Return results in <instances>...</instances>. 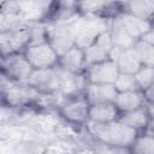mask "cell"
<instances>
[{
  "label": "cell",
  "instance_id": "36",
  "mask_svg": "<svg viewBox=\"0 0 154 154\" xmlns=\"http://www.w3.org/2000/svg\"><path fill=\"white\" fill-rule=\"evenodd\" d=\"M113 1H117V2H122V4H123L125 0H113Z\"/></svg>",
  "mask_w": 154,
  "mask_h": 154
},
{
  "label": "cell",
  "instance_id": "20",
  "mask_svg": "<svg viewBox=\"0 0 154 154\" xmlns=\"http://www.w3.org/2000/svg\"><path fill=\"white\" fill-rule=\"evenodd\" d=\"M70 99L60 90L40 93L34 106L37 109H60Z\"/></svg>",
  "mask_w": 154,
  "mask_h": 154
},
{
  "label": "cell",
  "instance_id": "33",
  "mask_svg": "<svg viewBox=\"0 0 154 154\" xmlns=\"http://www.w3.org/2000/svg\"><path fill=\"white\" fill-rule=\"evenodd\" d=\"M141 38H142V40H144V41H147L148 43H150V45H153V46H154V26H153L148 32H146Z\"/></svg>",
  "mask_w": 154,
  "mask_h": 154
},
{
  "label": "cell",
  "instance_id": "5",
  "mask_svg": "<svg viewBox=\"0 0 154 154\" xmlns=\"http://www.w3.org/2000/svg\"><path fill=\"white\" fill-rule=\"evenodd\" d=\"M34 67L24 52L11 53L1 57V73L17 82H26Z\"/></svg>",
  "mask_w": 154,
  "mask_h": 154
},
{
  "label": "cell",
  "instance_id": "10",
  "mask_svg": "<svg viewBox=\"0 0 154 154\" xmlns=\"http://www.w3.org/2000/svg\"><path fill=\"white\" fill-rule=\"evenodd\" d=\"M29 43H30V36H29L28 25L16 30L0 31L1 57L11 53L24 52V49L28 47Z\"/></svg>",
  "mask_w": 154,
  "mask_h": 154
},
{
  "label": "cell",
  "instance_id": "8",
  "mask_svg": "<svg viewBox=\"0 0 154 154\" xmlns=\"http://www.w3.org/2000/svg\"><path fill=\"white\" fill-rule=\"evenodd\" d=\"M59 79V89L69 97H76L83 95L84 88L88 83L84 72H71L63 69L59 65L54 66Z\"/></svg>",
  "mask_w": 154,
  "mask_h": 154
},
{
  "label": "cell",
  "instance_id": "30",
  "mask_svg": "<svg viewBox=\"0 0 154 154\" xmlns=\"http://www.w3.org/2000/svg\"><path fill=\"white\" fill-rule=\"evenodd\" d=\"M79 152V146L76 141L57 138L46 146V153H73Z\"/></svg>",
  "mask_w": 154,
  "mask_h": 154
},
{
  "label": "cell",
  "instance_id": "28",
  "mask_svg": "<svg viewBox=\"0 0 154 154\" xmlns=\"http://www.w3.org/2000/svg\"><path fill=\"white\" fill-rule=\"evenodd\" d=\"M28 30L30 36V43H41L48 41V26L47 22H29Z\"/></svg>",
  "mask_w": 154,
  "mask_h": 154
},
{
  "label": "cell",
  "instance_id": "29",
  "mask_svg": "<svg viewBox=\"0 0 154 154\" xmlns=\"http://www.w3.org/2000/svg\"><path fill=\"white\" fill-rule=\"evenodd\" d=\"M26 25H28V22L24 20L17 13H7V12L0 13V31L16 30V29L24 28Z\"/></svg>",
  "mask_w": 154,
  "mask_h": 154
},
{
  "label": "cell",
  "instance_id": "27",
  "mask_svg": "<svg viewBox=\"0 0 154 154\" xmlns=\"http://www.w3.org/2000/svg\"><path fill=\"white\" fill-rule=\"evenodd\" d=\"M6 153H14V154H38V153H46V146L35 141H20L13 146H11Z\"/></svg>",
  "mask_w": 154,
  "mask_h": 154
},
{
  "label": "cell",
  "instance_id": "23",
  "mask_svg": "<svg viewBox=\"0 0 154 154\" xmlns=\"http://www.w3.org/2000/svg\"><path fill=\"white\" fill-rule=\"evenodd\" d=\"M116 63L119 69V72H123V73H134L135 75L138 71V69L142 66V64L140 63L132 47L125 48Z\"/></svg>",
  "mask_w": 154,
  "mask_h": 154
},
{
  "label": "cell",
  "instance_id": "16",
  "mask_svg": "<svg viewBox=\"0 0 154 154\" xmlns=\"http://www.w3.org/2000/svg\"><path fill=\"white\" fill-rule=\"evenodd\" d=\"M59 66L71 72H84L85 69V58L84 49L78 46H72L64 54L59 57Z\"/></svg>",
  "mask_w": 154,
  "mask_h": 154
},
{
  "label": "cell",
  "instance_id": "6",
  "mask_svg": "<svg viewBox=\"0 0 154 154\" xmlns=\"http://www.w3.org/2000/svg\"><path fill=\"white\" fill-rule=\"evenodd\" d=\"M24 54L34 69L54 67L59 63V54L48 41L28 45L24 49Z\"/></svg>",
  "mask_w": 154,
  "mask_h": 154
},
{
  "label": "cell",
  "instance_id": "2",
  "mask_svg": "<svg viewBox=\"0 0 154 154\" xmlns=\"http://www.w3.org/2000/svg\"><path fill=\"white\" fill-rule=\"evenodd\" d=\"M70 22L75 31L76 46L83 49L90 46L102 31L109 28V18L101 14L78 13Z\"/></svg>",
  "mask_w": 154,
  "mask_h": 154
},
{
  "label": "cell",
  "instance_id": "12",
  "mask_svg": "<svg viewBox=\"0 0 154 154\" xmlns=\"http://www.w3.org/2000/svg\"><path fill=\"white\" fill-rule=\"evenodd\" d=\"M112 47H113V41L109 30L102 31L90 46L84 48L85 66L108 59V54Z\"/></svg>",
  "mask_w": 154,
  "mask_h": 154
},
{
  "label": "cell",
  "instance_id": "35",
  "mask_svg": "<svg viewBox=\"0 0 154 154\" xmlns=\"http://www.w3.org/2000/svg\"><path fill=\"white\" fill-rule=\"evenodd\" d=\"M146 106H147L148 113H149V116H150V119L154 120V102H147Z\"/></svg>",
  "mask_w": 154,
  "mask_h": 154
},
{
  "label": "cell",
  "instance_id": "18",
  "mask_svg": "<svg viewBox=\"0 0 154 154\" xmlns=\"http://www.w3.org/2000/svg\"><path fill=\"white\" fill-rule=\"evenodd\" d=\"M120 112L114 102H97L89 107V120L97 123H107L118 119Z\"/></svg>",
  "mask_w": 154,
  "mask_h": 154
},
{
  "label": "cell",
  "instance_id": "7",
  "mask_svg": "<svg viewBox=\"0 0 154 154\" xmlns=\"http://www.w3.org/2000/svg\"><path fill=\"white\" fill-rule=\"evenodd\" d=\"M55 0H18V14L29 22L48 20L53 10Z\"/></svg>",
  "mask_w": 154,
  "mask_h": 154
},
{
  "label": "cell",
  "instance_id": "31",
  "mask_svg": "<svg viewBox=\"0 0 154 154\" xmlns=\"http://www.w3.org/2000/svg\"><path fill=\"white\" fill-rule=\"evenodd\" d=\"M135 78L137 85L141 90H147L154 83V66H144L142 65L138 71L135 73Z\"/></svg>",
  "mask_w": 154,
  "mask_h": 154
},
{
  "label": "cell",
  "instance_id": "34",
  "mask_svg": "<svg viewBox=\"0 0 154 154\" xmlns=\"http://www.w3.org/2000/svg\"><path fill=\"white\" fill-rule=\"evenodd\" d=\"M144 95H146L147 102H154V83L147 90H144Z\"/></svg>",
  "mask_w": 154,
  "mask_h": 154
},
{
  "label": "cell",
  "instance_id": "13",
  "mask_svg": "<svg viewBox=\"0 0 154 154\" xmlns=\"http://www.w3.org/2000/svg\"><path fill=\"white\" fill-rule=\"evenodd\" d=\"M26 82L40 93H48L59 89V79L54 67L34 69Z\"/></svg>",
  "mask_w": 154,
  "mask_h": 154
},
{
  "label": "cell",
  "instance_id": "32",
  "mask_svg": "<svg viewBox=\"0 0 154 154\" xmlns=\"http://www.w3.org/2000/svg\"><path fill=\"white\" fill-rule=\"evenodd\" d=\"M114 87L118 91H128V90H135V89H140L135 78L134 73H123L119 72L116 82H114Z\"/></svg>",
  "mask_w": 154,
  "mask_h": 154
},
{
  "label": "cell",
  "instance_id": "26",
  "mask_svg": "<svg viewBox=\"0 0 154 154\" xmlns=\"http://www.w3.org/2000/svg\"><path fill=\"white\" fill-rule=\"evenodd\" d=\"M113 0H77L78 11L83 14H102Z\"/></svg>",
  "mask_w": 154,
  "mask_h": 154
},
{
  "label": "cell",
  "instance_id": "37",
  "mask_svg": "<svg viewBox=\"0 0 154 154\" xmlns=\"http://www.w3.org/2000/svg\"><path fill=\"white\" fill-rule=\"evenodd\" d=\"M150 1H152V2H153V5H154V0H150Z\"/></svg>",
  "mask_w": 154,
  "mask_h": 154
},
{
  "label": "cell",
  "instance_id": "14",
  "mask_svg": "<svg viewBox=\"0 0 154 154\" xmlns=\"http://www.w3.org/2000/svg\"><path fill=\"white\" fill-rule=\"evenodd\" d=\"M113 17L135 40L141 38L146 32H148L153 28V20L137 17L126 11H120Z\"/></svg>",
  "mask_w": 154,
  "mask_h": 154
},
{
  "label": "cell",
  "instance_id": "19",
  "mask_svg": "<svg viewBox=\"0 0 154 154\" xmlns=\"http://www.w3.org/2000/svg\"><path fill=\"white\" fill-rule=\"evenodd\" d=\"M118 119L140 132L141 130H144L148 126V124L150 122V116L148 113L147 106L144 105L142 107H138V108H135L131 111L120 112Z\"/></svg>",
  "mask_w": 154,
  "mask_h": 154
},
{
  "label": "cell",
  "instance_id": "9",
  "mask_svg": "<svg viewBox=\"0 0 154 154\" xmlns=\"http://www.w3.org/2000/svg\"><path fill=\"white\" fill-rule=\"evenodd\" d=\"M84 75L87 77V81L90 83L114 84L119 75V69L116 61L111 59H106V60L85 66Z\"/></svg>",
  "mask_w": 154,
  "mask_h": 154
},
{
  "label": "cell",
  "instance_id": "15",
  "mask_svg": "<svg viewBox=\"0 0 154 154\" xmlns=\"http://www.w3.org/2000/svg\"><path fill=\"white\" fill-rule=\"evenodd\" d=\"M118 95V90L116 89L114 84L107 83H90L88 82L83 96L88 100V102L97 103V102H114Z\"/></svg>",
  "mask_w": 154,
  "mask_h": 154
},
{
  "label": "cell",
  "instance_id": "17",
  "mask_svg": "<svg viewBox=\"0 0 154 154\" xmlns=\"http://www.w3.org/2000/svg\"><path fill=\"white\" fill-rule=\"evenodd\" d=\"M119 112L131 111L138 107H142L147 103V99L144 91L141 89L128 90V91H118V95L114 101Z\"/></svg>",
  "mask_w": 154,
  "mask_h": 154
},
{
  "label": "cell",
  "instance_id": "4",
  "mask_svg": "<svg viewBox=\"0 0 154 154\" xmlns=\"http://www.w3.org/2000/svg\"><path fill=\"white\" fill-rule=\"evenodd\" d=\"M48 42L59 54H64L67 49L76 45V36L71 22H47Z\"/></svg>",
  "mask_w": 154,
  "mask_h": 154
},
{
  "label": "cell",
  "instance_id": "11",
  "mask_svg": "<svg viewBox=\"0 0 154 154\" xmlns=\"http://www.w3.org/2000/svg\"><path fill=\"white\" fill-rule=\"evenodd\" d=\"M89 107L90 103L88 102V100L83 95H79L76 97H71L59 109V112L66 122L82 126L89 120Z\"/></svg>",
  "mask_w": 154,
  "mask_h": 154
},
{
  "label": "cell",
  "instance_id": "1",
  "mask_svg": "<svg viewBox=\"0 0 154 154\" xmlns=\"http://www.w3.org/2000/svg\"><path fill=\"white\" fill-rule=\"evenodd\" d=\"M84 125L96 141L108 146L130 148L136 136L138 135L137 130L130 128L119 119L107 123L88 120Z\"/></svg>",
  "mask_w": 154,
  "mask_h": 154
},
{
  "label": "cell",
  "instance_id": "24",
  "mask_svg": "<svg viewBox=\"0 0 154 154\" xmlns=\"http://www.w3.org/2000/svg\"><path fill=\"white\" fill-rule=\"evenodd\" d=\"M130 150L137 154H154V132L148 130H144L143 134L138 132Z\"/></svg>",
  "mask_w": 154,
  "mask_h": 154
},
{
  "label": "cell",
  "instance_id": "3",
  "mask_svg": "<svg viewBox=\"0 0 154 154\" xmlns=\"http://www.w3.org/2000/svg\"><path fill=\"white\" fill-rule=\"evenodd\" d=\"M0 87L4 103L14 107L34 106L40 95V91L28 84V82L12 81L2 73Z\"/></svg>",
  "mask_w": 154,
  "mask_h": 154
},
{
  "label": "cell",
  "instance_id": "25",
  "mask_svg": "<svg viewBox=\"0 0 154 154\" xmlns=\"http://www.w3.org/2000/svg\"><path fill=\"white\" fill-rule=\"evenodd\" d=\"M140 63L144 66H154V46L147 41L138 38L132 46Z\"/></svg>",
  "mask_w": 154,
  "mask_h": 154
},
{
  "label": "cell",
  "instance_id": "22",
  "mask_svg": "<svg viewBox=\"0 0 154 154\" xmlns=\"http://www.w3.org/2000/svg\"><path fill=\"white\" fill-rule=\"evenodd\" d=\"M108 30H109L113 45H116V46H120L124 48H131L136 42V40L119 24V22L114 17L109 18Z\"/></svg>",
  "mask_w": 154,
  "mask_h": 154
},
{
  "label": "cell",
  "instance_id": "21",
  "mask_svg": "<svg viewBox=\"0 0 154 154\" xmlns=\"http://www.w3.org/2000/svg\"><path fill=\"white\" fill-rule=\"evenodd\" d=\"M123 8L137 17L149 20L154 19V5L150 0H125L123 2Z\"/></svg>",
  "mask_w": 154,
  "mask_h": 154
},
{
  "label": "cell",
  "instance_id": "38",
  "mask_svg": "<svg viewBox=\"0 0 154 154\" xmlns=\"http://www.w3.org/2000/svg\"><path fill=\"white\" fill-rule=\"evenodd\" d=\"M153 26H154V22H153Z\"/></svg>",
  "mask_w": 154,
  "mask_h": 154
}]
</instances>
